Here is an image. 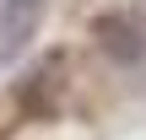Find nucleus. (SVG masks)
Here are the masks:
<instances>
[{"mask_svg": "<svg viewBox=\"0 0 146 140\" xmlns=\"http://www.w3.org/2000/svg\"><path fill=\"white\" fill-rule=\"evenodd\" d=\"M98 43H103V54L108 59H119V65H135L141 59V27L130 22V16H103L98 22Z\"/></svg>", "mask_w": 146, "mask_h": 140, "instance_id": "1", "label": "nucleus"}, {"mask_svg": "<svg viewBox=\"0 0 146 140\" xmlns=\"http://www.w3.org/2000/svg\"><path fill=\"white\" fill-rule=\"evenodd\" d=\"M33 27H38V11H16V5H5V11H0V65H5V59H16V54L27 49Z\"/></svg>", "mask_w": 146, "mask_h": 140, "instance_id": "2", "label": "nucleus"}, {"mask_svg": "<svg viewBox=\"0 0 146 140\" xmlns=\"http://www.w3.org/2000/svg\"><path fill=\"white\" fill-rule=\"evenodd\" d=\"M5 5H16V11H43V0H5Z\"/></svg>", "mask_w": 146, "mask_h": 140, "instance_id": "3", "label": "nucleus"}]
</instances>
